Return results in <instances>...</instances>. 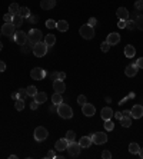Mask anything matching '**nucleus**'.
Masks as SVG:
<instances>
[{
  "label": "nucleus",
  "instance_id": "3c124183",
  "mask_svg": "<svg viewBox=\"0 0 143 159\" xmlns=\"http://www.w3.org/2000/svg\"><path fill=\"white\" fill-rule=\"evenodd\" d=\"M113 116H114V118H116V119H119V120H120V119H122V116H123V115H122L120 112H116V113H113Z\"/></svg>",
  "mask_w": 143,
  "mask_h": 159
},
{
  "label": "nucleus",
  "instance_id": "f704fd0d",
  "mask_svg": "<svg viewBox=\"0 0 143 159\" xmlns=\"http://www.w3.org/2000/svg\"><path fill=\"white\" fill-rule=\"evenodd\" d=\"M27 90V96H30V98H33L34 95L37 93V89H36V86H29V88L26 89Z\"/></svg>",
  "mask_w": 143,
  "mask_h": 159
},
{
  "label": "nucleus",
  "instance_id": "c03bdc74",
  "mask_svg": "<svg viewBox=\"0 0 143 159\" xmlns=\"http://www.w3.org/2000/svg\"><path fill=\"white\" fill-rule=\"evenodd\" d=\"M126 23H127V20H122V19H119L118 26L120 27V29H126Z\"/></svg>",
  "mask_w": 143,
  "mask_h": 159
},
{
  "label": "nucleus",
  "instance_id": "1a4fd4ad",
  "mask_svg": "<svg viewBox=\"0 0 143 159\" xmlns=\"http://www.w3.org/2000/svg\"><path fill=\"white\" fill-rule=\"evenodd\" d=\"M15 42L17 44H20V46L26 44V42H27V34H26L23 30H17V32H15Z\"/></svg>",
  "mask_w": 143,
  "mask_h": 159
},
{
  "label": "nucleus",
  "instance_id": "9b49d317",
  "mask_svg": "<svg viewBox=\"0 0 143 159\" xmlns=\"http://www.w3.org/2000/svg\"><path fill=\"white\" fill-rule=\"evenodd\" d=\"M15 25L13 23H4L3 27H2V34H4V36H11V34H15Z\"/></svg>",
  "mask_w": 143,
  "mask_h": 159
},
{
  "label": "nucleus",
  "instance_id": "5fc2aeb1",
  "mask_svg": "<svg viewBox=\"0 0 143 159\" xmlns=\"http://www.w3.org/2000/svg\"><path fill=\"white\" fill-rule=\"evenodd\" d=\"M55 111H57V105L53 103V105L50 106V112H55Z\"/></svg>",
  "mask_w": 143,
  "mask_h": 159
},
{
  "label": "nucleus",
  "instance_id": "4c0bfd02",
  "mask_svg": "<svg viewBox=\"0 0 143 159\" xmlns=\"http://www.w3.org/2000/svg\"><path fill=\"white\" fill-rule=\"evenodd\" d=\"M86 102H87V99H86V96H84V95H80V96H77V103L80 105V106H83Z\"/></svg>",
  "mask_w": 143,
  "mask_h": 159
},
{
  "label": "nucleus",
  "instance_id": "6e6552de",
  "mask_svg": "<svg viewBox=\"0 0 143 159\" xmlns=\"http://www.w3.org/2000/svg\"><path fill=\"white\" fill-rule=\"evenodd\" d=\"M44 76H46V72H44L42 67H34V69H32V72H30V78L33 79V80H42Z\"/></svg>",
  "mask_w": 143,
  "mask_h": 159
},
{
  "label": "nucleus",
  "instance_id": "4d7b16f0",
  "mask_svg": "<svg viewBox=\"0 0 143 159\" xmlns=\"http://www.w3.org/2000/svg\"><path fill=\"white\" fill-rule=\"evenodd\" d=\"M122 115H123V116H130V118H132V115H130V112H129V111H125Z\"/></svg>",
  "mask_w": 143,
  "mask_h": 159
},
{
  "label": "nucleus",
  "instance_id": "37998d69",
  "mask_svg": "<svg viewBox=\"0 0 143 159\" xmlns=\"http://www.w3.org/2000/svg\"><path fill=\"white\" fill-rule=\"evenodd\" d=\"M126 27H127V29H136L135 20H129V22L126 23Z\"/></svg>",
  "mask_w": 143,
  "mask_h": 159
},
{
  "label": "nucleus",
  "instance_id": "39448f33",
  "mask_svg": "<svg viewBox=\"0 0 143 159\" xmlns=\"http://www.w3.org/2000/svg\"><path fill=\"white\" fill-rule=\"evenodd\" d=\"M80 149L82 146L79 145V142H69V146H67V153H69V156H72V158H74V156H79V153H80Z\"/></svg>",
  "mask_w": 143,
  "mask_h": 159
},
{
  "label": "nucleus",
  "instance_id": "de8ad7c7",
  "mask_svg": "<svg viewBox=\"0 0 143 159\" xmlns=\"http://www.w3.org/2000/svg\"><path fill=\"white\" fill-rule=\"evenodd\" d=\"M50 79L51 80H57V79H59V72H53V73L50 75Z\"/></svg>",
  "mask_w": 143,
  "mask_h": 159
},
{
  "label": "nucleus",
  "instance_id": "c85d7f7f",
  "mask_svg": "<svg viewBox=\"0 0 143 159\" xmlns=\"http://www.w3.org/2000/svg\"><path fill=\"white\" fill-rule=\"evenodd\" d=\"M13 25H15V27H20L23 25V17L20 15H16V16H13Z\"/></svg>",
  "mask_w": 143,
  "mask_h": 159
},
{
  "label": "nucleus",
  "instance_id": "b1692460",
  "mask_svg": "<svg viewBox=\"0 0 143 159\" xmlns=\"http://www.w3.org/2000/svg\"><path fill=\"white\" fill-rule=\"evenodd\" d=\"M51 102L55 105H60L63 102V96H62V93L59 92H55L53 95H51Z\"/></svg>",
  "mask_w": 143,
  "mask_h": 159
},
{
  "label": "nucleus",
  "instance_id": "c756f323",
  "mask_svg": "<svg viewBox=\"0 0 143 159\" xmlns=\"http://www.w3.org/2000/svg\"><path fill=\"white\" fill-rule=\"evenodd\" d=\"M19 4L17 3H11L10 6H9V13L10 15H13V16H16V15H19Z\"/></svg>",
  "mask_w": 143,
  "mask_h": 159
},
{
  "label": "nucleus",
  "instance_id": "ea45409f",
  "mask_svg": "<svg viewBox=\"0 0 143 159\" xmlns=\"http://www.w3.org/2000/svg\"><path fill=\"white\" fill-rule=\"evenodd\" d=\"M135 9L136 10H143V0H136Z\"/></svg>",
  "mask_w": 143,
  "mask_h": 159
},
{
  "label": "nucleus",
  "instance_id": "bf43d9fd",
  "mask_svg": "<svg viewBox=\"0 0 143 159\" xmlns=\"http://www.w3.org/2000/svg\"><path fill=\"white\" fill-rule=\"evenodd\" d=\"M139 156H140V158L143 159V148H142V149H140V151H139Z\"/></svg>",
  "mask_w": 143,
  "mask_h": 159
},
{
  "label": "nucleus",
  "instance_id": "13d9d810",
  "mask_svg": "<svg viewBox=\"0 0 143 159\" xmlns=\"http://www.w3.org/2000/svg\"><path fill=\"white\" fill-rule=\"evenodd\" d=\"M11 98L15 100H17V92H15V93H11Z\"/></svg>",
  "mask_w": 143,
  "mask_h": 159
},
{
  "label": "nucleus",
  "instance_id": "e433bc0d",
  "mask_svg": "<svg viewBox=\"0 0 143 159\" xmlns=\"http://www.w3.org/2000/svg\"><path fill=\"white\" fill-rule=\"evenodd\" d=\"M56 23L57 22H55L53 19H49L47 22H46V27L47 29H56Z\"/></svg>",
  "mask_w": 143,
  "mask_h": 159
},
{
  "label": "nucleus",
  "instance_id": "2f4dec72",
  "mask_svg": "<svg viewBox=\"0 0 143 159\" xmlns=\"http://www.w3.org/2000/svg\"><path fill=\"white\" fill-rule=\"evenodd\" d=\"M103 128L106 130H113V128H114V125H113V122H112V119H107V120H105V125H103Z\"/></svg>",
  "mask_w": 143,
  "mask_h": 159
},
{
  "label": "nucleus",
  "instance_id": "412c9836",
  "mask_svg": "<svg viewBox=\"0 0 143 159\" xmlns=\"http://www.w3.org/2000/svg\"><path fill=\"white\" fill-rule=\"evenodd\" d=\"M33 98H34V100H36L39 105H40V103H44V102L47 100V95H46L44 92H37Z\"/></svg>",
  "mask_w": 143,
  "mask_h": 159
},
{
  "label": "nucleus",
  "instance_id": "4468645a",
  "mask_svg": "<svg viewBox=\"0 0 143 159\" xmlns=\"http://www.w3.org/2000/svg\"><path fill=\"white\" fill-rule=\"evenodd\" d=\"M137 70H139L137 65H136V63H133V65H129V66L125 69V75H126V76H129V78H133V76H136V75H137Z\"/></svg>",
  "mask_w": 143,
  "mask_h": 159
},
{
  "label": "nucleus",
  "instance_id": "f257e3e1",
  "mask_svg": "<svg viewBox=\"0 0 143 159\" xmlns=\"http://www.w3.org/2000/svg\"><path fill=\"white\" fill-rule=\"evenodd\" d=\"M57 115L63 119H70L73 118V111H72V107L66 103H60L57 105Z\"/></svg>",
  "mask_w": 143,
  "mask_h": 159
},
{
  "label": "nucleus",
  "instance_id": "49530a36",
  "mask_svg": "<svg viewBox=\"0 0 143 159\" xmlns=\"http://www.w3.org/2000/svg\"><path fill=\"white\" fill-rule=\"evenodd\" d=\"M96 23H97V20H96L95 17H90V19H89V22H87V25H89V26H92V27H95Z\"/></svg>",
  "mask_w": 143,
  "mask_h": 159
},
{
  "label": "nucleus",
  "instance_id": "052dcab7",
  "mask_svg": "<svg viewBox=\"0 0 143 159\" xmlns=\"http://www.w3.org/2000/svg\"><path fill=\"white\" fill-rule=\"evenodd\" d=\"M2 50H3V44L0 43V52H2Z\"/></svg>",
  "mask_w": 143,
  "mask_h": 159
},
{
  "label": "nucleus",
  "instance_id": "9d476101",
  "mask_svg": "<svg viewBox=\"0 0 143 159\" xmlns=\"http://www.w3.org/2000/svg\"><path fill=\"white\" fill-rule=\"evenodd\" d=\"M82 112H83V115H84V116H87V118H90V116L95 115L96 107L93 106L92 103H87V102H86V103H84L83 106H82Z\"/></svg>",
  "mask_w": 143,
  "mask_h": 159
},
{
  "label": "nucleus",
  "instance_id": "7ed1b4c3",
  "mask_svg": "<svg viewBox=\"0 0 143 159\" xmlns=\"http://www.w3.org/2000/svg\"><path fill=\"white\" fill-rule=\"evenodd\" d=\"M47 44L44 43V42H37L36 44H34L33 48V53L36 57H43L46 53H47Z\"/></svg>",
  "mask_w": 143,
  "mask_h": 159
},
{
  "label": "nucleus",
  "instance_id": "a878e982",
  "mask_svg": "<svg viewBox=\"0 0 143 159\" xmlns=\"http://www.w3.org/2000/svg\"><path fill=\"white\" fill-rule=\"evenodd\" d=\"M44 43L47 44L49 48H50V46H53V44L56 43V37H55V34H46V37H44Z\"/></svg>",
  "mask_w": 143,
  "mask_h": 159
},
{
  "label": "nucleus",
  "instance_id": "a19ab883",
  "mask_svg": "<svg viewBox=\"0 0 143 159\" xmlns=\"http://www.w3.org/2000/svg\"><path fill=\"white\" fill-rule=\"evenodd\" d=\"M27 20H29V23H36V22H39V16L30 15L29 17H27Z\"/></svg>",
  "mask_w": 143,
  "mask_h": 159
},
{
  "label": "nucleus",
  "instance_id": "a18cd8bd",
  "mask_svg": "<svg viewBox=\"0 0 143 159\" xmlns=\"http://www.w3.org/2000/svg\"><path fill=\"white\" fill-rule=\"evenodd\" d=\"M102 158H103V159H110V158H112V153H110L109 151H103Z\"/></svg>",
  "mask_w": 143,
  "mask_h": 159
},
{
  "label": "nucleus",
  "instance_id": "5701e85b",
  "mask_svg": "<svg viewBox=\"0 0 143 159\" xmlns=\"http://www.w3.org/2000/svg\"><path fill=\"white\" fill-rule=\"evenodd\" d=\"M56 29L59 30V32H67L69 30V23L66 20H60V22L56 23Z\"/></svg>",
  "mask_w": 143,
  "mask_h": 159
},
{
  "label": "nucleus",
  "instance_id": "58836bf2",
  "mask_svg": "<svg viewBox=\"0 0 143 159\" xmlns=\"http://www.w3.org/2000/svg\"><path fill=\"white\" fill-rule=\"evenodd\" d=\"M100 49H102V52H109V49H110V44L107 43V42H103L102 44H100Z\"/></svg>",
  "mask_w": 143,
  "mask_h": 159
},
{
  "label": "nucleus",
  "instance_id": "20e7f679",
  "mask_svg": "<svg viewBox=\"0 0 143 159\" xmlns=\"http://www.w3.org/2000/svg\"><path fill=\"white\" fill-rule=\"evenodd\" d=\"M47 136H49V132L44 126H37L36 129H34V139L37 142H43Z\"/></svg>",
  "mask_w": 143,
  "mask_h": 159
},
{
  "label": "nucleus",
  "instance_id": "0eeeda50",
  "mask_svg": "<svg viewBox=\"0 0 143 159\" xmlns=\"http://www.w3.org/2000/svg\"><path fill=\"white\" fill-rule=\"evenodd\" d=\"M92 141L95 142L96 145H103L107 142V135L105 132H96L95 135H92Z\"/></svg>",
  "mask_w": 143,
  "mask_h": 159
},
{
  "label": "nucleus",
  "instance_id": "09e8293b",
  "mask_svg": "<svg viewBox=\"0 0 143 159\" xmlns=\"http://www.w3.org/2000/svg\"><path fill=\"white\" fill-rule=\"evenodd\" d=\"M136 65H137V67H139V69H143V57H139V59H137V62H136Z\"/></svg>",
  "mask_w": 143,
  "mask_h": 159
},
{
  "label": "nucleus",
  "instance_id": "864d4df0",
  "mask_svg": "<svg viewBox=\"0 0 143 159\" xmlns=\"http://www.w3.org/2000/svg\"><path fill=\"white\" fill-rule=\"evenodd\" d=\"M65 78H66V73H65V72H59V79H62L63 80Z\"/></svg>",
  "mask_w": 143,
  "mask_h": 159
},
{
  "label": "nucleus",
  "instance_id": "79ce46f5",
  "mask_svg": "<svg viewBox=\"0 0 143 159\" xmlns=\"http://www.w3.org/2000/svg\"><path fill=\"white\" fill-rule=\"evenodd\" d=\"M3 20H4L6 23H11V22H13V15H10V13H7V15H4Z\"/></svg>",
  "mask_w": 143,
  "mask_h": 159
},
{
  "label": "nucleus",
  "instance_id": "473e14b6",
  "mask_svg": "<svg viewBox=\"0 0 143 159\" xmlns=\"http://www.w3.org/2000/svg\"><path fill=\"white\" fill-rule=\"evenodd\" d=\"M15 107H16V111H23L25 109V102H23V99H17L16 100V103H15Z\"/></svg>",
  "mask_w": 143,
  "mask_h": 159
},
{
  "label": "nucleus",
  "instance_id": "a211bd4d",
  "mask_svg": "<svg viewBox=\"0 0 143 159\" xmlns=\"http://www.w3.org/2000/svg\"><path fill=\"white\" fill-rule=\"evenodd\" d=\"M56 6V0H42L40 2V7L43 10H50Z\"/></svg>",
  "mask_w": 143,
  "mask_h": 159
},
{
  "label": "nucleus",
  "instance_id": "393cba45",
  "mask_svg": "<svg viewBox=\"0 0 143 159\" xmlns=\"http://www.w3.org/2000/svg\"><path fill=\"white\" fill-rule=\"evenodd\" d=\"M120 125L123 126V128H130V126H132V118H130V116H122Z\"/></svg>",
  "mask_w": 143,
  "mask_h": 159
},
{
  "label": "nucleus",
  "instance_id": "aec40b11",
  "mask_svg": "<svg viewBox=\"0 0 143 159\" xmlns=\"http://www.w3.org/2000/svg\"><path fill=\"white\" fill-rule=\"evenodd\" d=\"M116 15H118V17L119 19H122V20H127L129 19V10L126 7H119L118 9V11H116Z\"/></svg>",
  "mask_w": 143,
  "mask_h": 159
},
{
  "label": "nucleus",
  "instance_id": "680f3d73",
  "mask_svg": "<svg viewBox=\"0 0 143 159\" xmlns=\"http://www.w3.org/2000/svg\"><path fill=\"white\" fill-rule=\"evenodd\" d=\"M0 36H2V30H0Z\"/></svg>",
  "mask_w": 143,
  "mask_h": 159
},
{
  "label": "nucleus",
  "instance_id": "4be33fe9",
  "mask_svg": "<svg viewBox=\"0 0 143 159\" xmlns=\"http://www.w3.org/2000/svg\"><path fill=\"white\" fill-rule=\"evenodd\" d=\"M135 55H136V49H135V46H132V44H127L125 48V56L126 57H135Z\"/></svg>",
  "mask_w": 143,
  "mask_h": 159
},
{
  "label": "nucleus",
  "instance_id": "f3484780",
  "mask_svg": "<svg viewBox=\"0 0 143 159\" xmlns=\"http://www.w3.org/2000/svg\"><path fill=\"white\" fill-rule=\"evenodd\" d=\"M113 113L114 112L112 111V107H103L102 112H100V116H102L103 120H107V119L113 118Z\"/></svg>",
  "mask_w": 143,
  "mask_h": 159
},
{
  "label": "nucleus",
  "instance_id": "7c9ffc66",
  "mask_svg": "<svg viewBox=\"0 0 143 159\" xmlns=\"http://www.w3.org/2000/svg\"><path fill=\"white\" fill-rule=\"evenodd\" d=\"M135 25H136V29H139L143 32V16H137L135 19Z\"/></svg>",
  "mask_w": 143,
  "mask_h": 159
},
{
  "label": "nucleus",
  "instance_id": "603ef678",
  "mask_svg": "<svg viewBox=\"0 0 143 159\" xmlns=\"http://www.w3.org/2000/svg\"><path fill=\"white\" fill-rule=\"evenodd\" d=\"M37 106H39V103H37V102H36V100H34V102H33V103H32V105H30V107H32V109H33V111H34V109H37Z\"/></svg>",
  "mask_w": 143,
  "mask_h": 159
},
{
  "label": "nucleus",
  "instance_id": "dca6fc26",
  "mask_svg": "<svg viewBox=\"0 0 143 159\" xmlns=\"http://www.w3.org/2000/svg\"><path fill=\"white\" fill-rule=\"evenodd\" d=\"M106 42L110 44V46H113V44H118L119 42H120V34L116 33V32H113V33H110L109 36H107Z\"/></svg>",
  "mask_w": 143,
  "mask_h": 159
},
{
  "label": "nucleus",
  "instance_id": "8fccbe9b",
  "mask_svg": "<svg viewBox=\"0 0 143 159\" xmlns=\"http://www.w3.org/2000/svg\"><path fill=\"white\" fill-rule=\"evenodd\" d=\"M4 70H6V63L0 60V72H4Z\"/></svg>",
  "mask_w": 143,
  "mask_h": 159
},
{
  "label": "nucleus",
  "instance_id": "f03ea898",
  "mask_svg": "<svg viewBox=\"0 0 143 159\" xmlns=\"http://www.w3.org/2000/svg\"><path fill=\"white\" fill-rule=\"evenodd\" d=\"M79 33H80V36L83 37V39L90 40V39L95 37V29H93L92 26H89V25H83V26L79 29Z\"/></svg>",
  "mask_w": 143,
  "mask_h": 159
},
{
  "label": "nucleus",
  "instance_id": "f8f14e48",
  "mask_svg": "<svg viewBox=\"0 0 143 159\" xmlns=\"http://www.w3.org/2000/svg\"><path fill=\"white\" fill-rule=\"evenodd\" d=\"M130 115H132L133 119H140L143 116V106L135 105V106L132 107V111H130Z\"/></svg>",
  "mask_w": 143,
  "mask_h": 159
},
{
  "label": "nucleus",
  "instance_id": "ddd939ff",
  "mask_svg": "<svg viewBox=\"0 0 143 159\" xmlns=\"http://www.w3.org/2000/svg\"><path fill=\"white\" fill-rule=\"evenodd\" d=\"M67 146H69V141H67L66 138H63V139H59V141L55 143V149L57 152H62V151H66Z\"/></svg>",
  "mask_w": 143,
  "mask_h": 159
},
{
  "label": "nucleus",
  "instance_id": "bb28decb",
  "mask_svg": "<svg viewBox=\"0 0 143 159\" xmlns=\"http://www.w3.org/2000/svg\"><path fill=\"white\" fill-rule=\"evenodd\" d=\"M139 151H140V146L136 143V142H132V143L129 145V152H130V153L136 155V153H139Z\"/></svg>",
  "mask_w": 143,
  "mask_h": 159
},
{
  "label": "nucleus",
  "instance_id": "cd10ccee",
  "mask_svg": "<svg viewBox=\"0 0 143 159\" xmlns=\"http://www.w3.org/2000/svg\"><path fill=\"white\" fill-rule=\"evenodd\" d=\"M19 15L22 16L23 19H27L30 15H32V13H30V9L29 7H20V9H19Z\"/></svg>",
  "mask_w": 143,
  "mask_h": 159
},
{
  "label": "nucleus",
  "instance_id": "72a5a7b5",
  "mask_svg": "<svg viewBox=\"0 0 143 159\" xmlns=\"http://www.w3.org/2000/svg\"><path fill=\"white\" fill-rule=\"evenodd\" d=\"M26 96H27V90H26V89H19L17 90V99H23L25 100L26 99Z\"/></svg>",
  "mask_w": 143,
  "mask_h": 159
},
{
  "label": "nucleus",
  "instance_id": "6ab92c4d",
  "mask_svg": "<svg viewBox=\"0 0 143 159\" xmlns=\"http://www.w3.org/2000/svg\"><path fill=\"white\" fill-rule=\"evenodd\" d=\"M92 138L90 136H83L80 138V141H79V145L82 146V149H86V148H90V145H92Z\"/></svg>",
  "mask_w": 143,
  "mask_h": 159
},
{
  "label": "nucleus",
  "instance_id": "2eb2a0df",
  "mask_svg": "<svg viewBox=\"0 0 143 159\" xmlns=\"http://www.w3.org/2000/svg\"><path fill=\"white\" fill-rule=\"evenodd\" d=\"M53 89H55V92L63 93L66 90V85H65V82H63L62 79H57V80L53 82Z\"/></svg>",
  "mask_w": 143,
  "mask_h": 159
},
{
  "label": "nucleus",
  "instance_id": "c9c22d12",
  "mask_svg": "<svg viewBox=\"0 0 143 159\" xmlns=\"http://www.w3.org/2000/svg\"><path fill=\"white\" fill-rule=\"evenodd\" d=\"M66 139L69 142H73L74 139H76V133L73 132V130H67V133H66Z\"/></svg>",
  "mask_w": 143,
  "mask_h": 159
},
{
  "label": "nucleus",
  "instance_id": "6e6d98bb",
  "mask_svg": "<svg viewBox=\"0 0 143 159\" xmlns=\"http://www.w3.org/2000/svg\"><path fill=\"white\" fill-rule=\"evenodd\" d=\"M55 156H56V153H55L53 151H50V152L47 153V158H55Z\"/></svg>",
  "mask_w": 143,
  "mask_h": 159
},
{
  "label": "nucleus",
  "instance_id": "423d86ee",
  "mask_svg": "<svg viewBox=\"0 0 143 159\" xmlns=\"http://www.w3.org/2000/svg\"><path fill=\"white\" fill-rule=\"evenodd\" d=\"M42 37H43V33L37 29H32L29 32V34H27V39H29L33 44H36L37 42H42Z\"/></svg>",
  "mask_w": 143,
  "mask_h": 159
}]
</instances>
